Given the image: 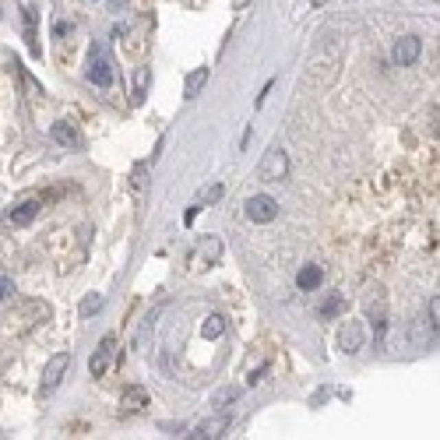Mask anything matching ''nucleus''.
Instances as JSON below:
<instances>
[{"label":"nucleus","instance_id":"obj_5","mask_svg":"<svg viewBox=\"0 0 440 440\" xmlns=\"http://www.w3.org/2000/svg\"><path fill=\"white\" fill-rule=\"evenodd\" d=\"M338 345H342V352H349V356H356V352L366 345V331H363V324H360V320H349V324L342 328Z\"/></svg>","mask_w":440,"mask_h":440},{"label":"nucleus","instance_id":"obj_1","mask_svg":"<svg viewBox=\"0 0 440 440\" xmlns=\"http://www.w3.org/2000/svg\"><path fill=\"white\" fill-rule=\"evenodd\" d=\"M67 366H71V352H56V356L46 363V370H43V384H39V395H43V398H50L56 388H60V380H64Z\"/></svg>","mask_w":440,"mask_h":440},{"label":"nucleus","instance_id":"obj_9","mask_svg":"<svg viewBox=\"0 0 440 440\" xmlns=\"http://www.w3.org/2000/svg\"><path fill=\"white\" fill-rule=\"evenodd\" d=\"M226 430H229V416H215V419L197 423L194 433H187V437H194V440H215V437H222Z\"/></svg>","mask_w":440,"mask_h":440},{"label":"nucleus","instance_id":"obj_16","mask_svg":"<svg viewBox=\"0 0 440 440\" xmlns=\"http://www.w3.org/2000/svg\"><path fill=\"white\" fill-rule=\"evenodd\" d=\"M99 307H102V292H88V296L81 300V317H92Z\"/></svg>","mask_w":440,"mask_h":440},{"label":"nucleus","instance_id":"obj_4","mask_svg":"<svg viewBox=\"0 0 440 440\" xmlns=\"http://www.w3.org/2000/svg\"><path fill=\"white\" fill-rule=\"evenodd\" d=\"M261 176H264V180H285V176H289V155L282 148L268 152L264 162H261Z\"/></svg>","mask_w":440,"mask_h":440},{"label":"nucleus","instance_id":"obj_6","mask_svg":"<svg viewBox=\"0 0 440 440\" xmlns=\"http://www.w3.org/2000/svg\"><path fill=\"white\" fill-rule=\"evenodd\" d=\"M113 349H116V338H113V335H106V338L99 342V349H96V356L88 360V373H92V377H106L109 360H113Z\"/></svg>","mask_w":440,"mask_h":440},{"label":"nucleus","instance_id":"obj_11","mask_svg":"<svg viewBox=\"0 0 440 440\" xmlns=\"http://www.w3.org/2000/svg\"><path fill=\"white\" fill-rule=\"evenodd\" d=\"M39 208H43L39 201H21L18 208H11V212H8V222H11V226H28V222H32V219L39 215Z\"/></svg>","mask_w":440,"mask_h":440},{"label":"nucleus","instance_id":"obj_17","mask_svg":"<svg viewBox=\"0 0 440 440\" xmlns=\"http://www.w3.org/2000/svg\"><path fill=\"white\" fill-rule=\"evenodd\" d=\"M219 254H222V243H219V240H204V243H201V257L208 261V264H215Z\"/></svg>","mask_w":440,"mask_h":440},{"label":"nucleus","instance_id":"obj_20","mask_svg":"<svg viewBox=\"0 0 440 440\" xmlns=\"http://www.w3.org/2000/svg\"><path fill=\"white\" fill-rule=\"evenodd\" d=\"M11 296H14V282L0 275V303H4V300H11Z\"/></svg>","mask_w":440,"mask_h":440},{"label":"nucleus","instance_id":"obj_2","mask_svg":"<svg viewBox=\"0 0 440 440\" xmlns=\"http://www.w3.org/2000/svg\"><path fill=\"white\" fill-rule=\"evenodd\" d=\"M275 215H278V201H275V197L257 194V197H250V201H247V219H250V222L264 226V222H272Z\"/></svg>","mask_w":440,"mask_h":440},{"label":"nucleus","instance_id":"obj_19","mask_svg":"<svg viewBox=\"0 0 440 440\" xmlns=\"http://www.w3.org/2000/svg\"><path fill=\"white\" fill-rule=\"evenodd\" d=\"M219 197H222V187H219V184H212V187L201 190V201H208V204H215Z\"/></svg>","mask_w":440,"mask_h":440},{"label":"nucleus","instance_id":"obj_12","mask_svg":"<svg viewBox=\"0 0 440 440\" xmlns=\"http://www.w3.org/2000/svg\"><path fill=\"white\" fill-rule=\"evenodd\" d=\"M320 282H324V268L320 264H307V268L296 275V285L303 289V292H310V289H317Z\"/></svg>","mask_w":440,"mask_h":440},{"label":"nucleus","instance_id":"obj_8","mask_svg":"<svg viewBox=\"0 0 440 440\" xmlns=\"http://www.w3.org/2000/svg\"><path fill=\"white\" fill-rule=\"evenodd\" d=\"M144 405H148V391L144 388H127L124 398H120V416H138V412H144Z\"/></svg>","mask_w":440,"mask_h":440},{"label":"nucleus","instance_id":"obj_13","mask_svg":"<svg viewBox=\"0 0 440 440\" xmlns=\"http://www.w3.org/2000/svg\"><path fill=\"white\" fill-rule=\"evenodd\" d=\"M222 331H226V317L222 314H208V317H204V324H201L204 338H222Z\"/></svg>","mask_w":440,"mask_h":440},{"label":"nucleus","instance_id":"obj_21","mask_svg":"<svg viewBox=\"0 0 440 440\" xmlns=\"http://www.w3.org/2000/svg\"><path fill=\"white\" fill-rule=\"evenodd\" d=\"M232 398H236V388H229V391H222V395L215 398V405L222 408V405H226V402H232Z\"/></svg>","mask_w":440,"mask_h":440},{"label":"nucleus","instance_id":"obj_7","mask_svg":"<svg viewBox=\"0 0 440 440\" xmlns=\"http://www.w3.org/2000/svg\"><path fill=\"white\" fill-rule=\"evenodd\" d=\"M419 60V39L416 36H405L395 43V64L398 67H412Z\"/></svg>","mask_w":440,"mask_h":440},{"label":"nucleus","instance_id":"obj_15","mask_svg":"<svg viewBox=\"0 0 440 440\" xmlns=\"http://www.w3.org/2000/svg\"><path fill=\"white\" fill-rule=\"evenodd\" d=\"M148 81H152V71L148 67H138V74H134V102H141L144 99V92H148Z\"/></svg>","mask_w":440,"mask_h":440},{"label":"nucleus","instance_id":"obj_3","mask_svg":"<svg viewBox=\"0 0 440 440\" xmlns=\"http://www.w3.org/2000/svg\"><path fill=\"white\" fill-rule=\"evenodd\" d=\"M88 81H96L99 88H109L113 85V64H109V56L106 53H96L88 56Z\"/></svg>","mask_w":440,"mask_h":440},{"label":"nucleus","instance_id":"obj_18","mask_svg":"<svg viewBox=\"0 0 440 440\" xmlns=\"http://www.w3.org/2000/svg\"><path fill=\"white\" fill-rule=\"evenodd\" d=\"M342 307H345V303H342V296H331V300H328L324 307H320V320H328V317H335V314H338Z\"/></svg>","mask_w":440,"mask_h":440},{"label":"nucleus","instance_id":"obj_14","mask_svg":"<svg viewBox=\"0 0 440 440\" xmlns=\"http://www.w3.org/2000/svg\"><path fill=\"white\" fill-rule=\"evenodd\" d=\"M204 85H208V67H197V71L187 78V85H184V96H187V99H194Z\"/></svg>","mask_w":440,"mask_h":440},{"label":"nucleus","instance_id":"obj_10","mask_svg":"<svg viewBox=\"0 0 440 440\" xmlns=\"http://www.w3.org/2000/svg\"><path fill=\"white\" fill-rule=\"evenodd\" d=\"M53 141L56 144H64V148H81V134L71 120H56L53 124Z\"/></svg>","mask_w":440,"mask_h":440},{"label":"nucleus","instance_id":"obj_22","mask_svg":"<svg viewBox=\"0 0 440 440\" xmlns=\"http://www.w3.org/2000/svg\"><path fill=\"white\" fill-rule=\"evenodd\" d=\"M314 4H324V0H314Z\"/></svg>","mask_w":440,"mask_h":440}]
</instances>
